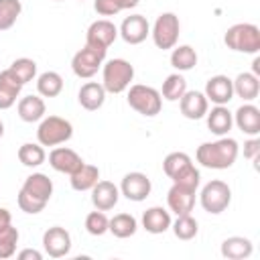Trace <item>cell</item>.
Here are the masks:
<instances>
[{
    "mask_svg": "<svg viewBox=\"0 0 260 260\" xmlns=\"http://www.w3.org/2000/svg\"><path fill=\"white\" fill-rule=\"evenodd\" d=\"M79 2H83V0H79Z\"/></svg>",
    "mask_w": 260,
    "mask_h": 260,
    "instance_id": "7dc6e473",
    "label": "cell"
},
{
    "mask_svg": "<svg viewBox=\"0 0 260 260\" xmlns=\"http://www.w3.org/2000/svg\"><path fill=\"white\" fill-rule=\"evenodd\" d=\"M118 35L128 45H140L150 35V24H148L146 16H142V14H130V16H126L122 20Z\"/></svg>",
    "mask_w": 260,
    "mask_h": 260,
    "instance_id": "8fae6325",
    "label": "cell"
},
{
    "mask_svg": "<svg viewBox=\"0 0 260 260\" xmlns=\"http://www.w3.org/2000/svg\"><path fill=\"white\" fill-rule=\"evenodd\" d=\"M240 146L234 138H219L215 142H203L197 148V162L207 169H230L238 158Z\"/></svg>",
    "mask_w": 260,
    "mask_h": 260,
    "instance_id": "6da1fadb",
    "label": "cell"
},
{
    "mask_svg": "<svg viewBox=\"0 0 260 260\" xmlns=\"http://www.w3.org/2000/svg\"><path fill=\"white\" fill-rule=\"evenodd\" d=\"M16 244H18V230L12 228V223L2 228L0 230V258L4 260V258L14 256Z\"/></svg>",
    "mask_w": 260,
    "mask_h": 260,
    "instance_id": "d590c367",
    "label": "cell"
},
{
    "mask_svg": "<svg viewBox=\"0 0 260 260\" xmlns=\"http://www.w3.org/2000/svg\"><path fill=\"white\" fill-rule=\"evenodd\" d=\"M43 248L51 258H63L71 250V236L65 228L53 225L43 234Z\"/></svg>",
    "mask_w": 260,
    "mask_h": 260,
    "instance_id": "30bf717a",
    "label": "cell"
},
{
    "mask_svg": "<svg viewBox=\"0 0 260 260\" xmlns=\"http://www.w3.org/2000/svg\"><path fill=\"white\" fill-rule=\"evenodd\" d=\"M185 91H187V81L179 73L169 75L165 79V83H162V98L169 100V102H179Z\"/></svg>",
    "mask_w": 260,
    "mask_h": 260,
    "instance_id": "836d02e7",
    "label": "cell"
},
{
    "mask_svg": "<svg viewBox=\"0 0 260 260\" xmlns=\"http://www.w3.org/2000/svg\"><path fill=\"white\" fill-rule=\"evenodd\" d=\"M8 69L22 81V85L28 83V81H32V77L37 75V63L32 59H28V57H20V59L12 61V65Z\"/></svg>",
    "mask_w": 260,
    "mask_h": 260,
    "instance_id": "8d00e7d4",
    "label": "cell"
},
{
    "mask_svg": "<svg viewBox=\"0 0 260 260\" xmlns=\"http://www.w3.org/2000/svg\"><path fill=\"white\" fill-rule=\"evenodd\" d=\"M77 100H79L81 108H85L89 112L100 110L104 106V102H106V89L98 81H87V83L81 85V89L77 93Z\"/></svg>",
    "mask_w": 260,
    "mask_h": 260,
    "instance_id": "44dd1931",
    "label": "cell"
},
{
    "mask_svg": "<svg viewBox=\"0 0 260 260\" xmlns=\"http://www.w3.org/2000/svg\"><path fill=\"white\" fill-rule=\"evenodd\" d=\"M232 83H234V93H236L238 98H242L244 102H252V100L258 98V91H260L258 75L244 71V73H240Z\"/></svg>",
    "mask_w": 260,
    "mask_h": 260,
    "instance_id": "d4e9b609",
    "label": "cell"
},
{
    "mask_svg": "<svg viewBox=\"0 0 260 260\" xmlns=\"http://www.w3.org/2000/svg\"><path fill=\"white\" fill-rule=\"evenodd\" d=\"M22 191L28 193L30 197L43 201V203H49V199L53 195V181L45 173H32L24 179Z\"/></svg>",
    "mask_w": 260,
    "mask_h": 260,
    "instance_id": "ffe728a7",
    "label": "cell"
},
{
    "mask_svg": "<svg viewBox=\"0 0 260 260\" xmlns=\"http://www.w3.org/2000/svg\"><path fill=\"white\" fill-rule=\"evenodd\" d=\"M171 65L177 71H189L197 65V53L191 45H179L171 53Z\"/></svg>",
    "mask_w": 260,
    "mask_h": 260,
    "instance_id": "f1b7e54d",
    "label": "cell"
},
{
    "mask_svg": "<svg viewBox=\"0 0 260 260\" xmlns=\"http://www.w3.org/2000/svg\"><path fill=\"white\" fill-rule=\"evenodd\" d=\"M102 85L108 93H122L134 79V65L126 59H110L102 71Z\"/></svg>",
    "mask_w": 260,
    "mask_h": 260,
    "instance_id": "3957f363",
    "label": "cell"
},
{
    "mask_svg": "<svg viewBox=\"0 0 260 260\" xmlns=\"http://www.w3.org/2000/svg\"><path fill=\"white\" fill-rule=\"evenodd\" d=\"M189 167H193V162H191V156L185 154V152H171V154H167L165 160H162V169H165L167 177L173 179V181H175L181 173H185Z\"/></svg>",
    "mask_w": 260,
    "mask_h": 260,
    "instance_id": "4dcf8cb0",
    "label": "cell"
},
{
    "mask_svg": "<svg viewBox=\"0 0 260 260\" xmlns=\"http://www.w3.org/2000/svg\"><path fill=\"white\" fill-rule=\"evenodd\" d=\"M118 2H120L122 10H128V8H134V6H138V2H140V0H118Z\"/></svg>",
    "mask_w": 260,
    "mask_h": 260,
    "instance_id": "ee69618b",
    "label": "cell"
},
{
    "mask_svg": "<svg viewBox=\"0 0 260 260\" xmlns=\"http://www.w3.org/2000/svg\"><path fill=\"white\" fill-rule=\"evenodd\" d=\"M16 201H18V207H20L22 211H26V213H39V211H43V209H45V205H47V203H43V201H39V199L30 197V195H28V193H24L22 189L18 191Z\"/></svg>",
    "mask_w": 260,
    "mask_h": 260,
    "instance_id": "f35d334b",
    "label": "cell"
},
{
    "mask_svg": "<svg viewBox=\"0 0 260 260\" xmlns=\"http://www.w3.org/2000/svg\"><path fill=\"white\" fill-rule=\"evenodd\" d=\"M205 98L215 106H225L234 98V83L228 75H213L205 83Z\"/></svg>",
    "mask_w": 260,
    "mask_h": 260,
    "instance_id": "4fadbf2b",
    "label": "cell"
},
{
    "mask_svg": "<svg viewBox=\"0 0 260 260\" xmlns=\"http://www.w3.org/2000/svg\"><path fill=\"white\" fill-rule=\"evenodd\" d=\"M197 221L191 217V213H185V215H177L175 223H173V234L179 238V240H193L197 236Z\"/></svg>",
    "mask_w": 260,
    "mask_h": 260,
    "instance_id": "e575fe53",
    "label": "cell"
},
{
    "mask_svg": "<svg viewBox=\"0 0 260 260\" xmlns=\"http://www.w3.org/2000/svg\"><path fill=\"white\" fill-rule=\"evenodd\" d=\"M223 43L232 51L256 55L260 51V28L252 22H238L225 30Z\"/></svg>",
    "mask_w": 260,
    "mask_h": 260,
    "instance_id": "7a4b0ae2",
    "label": "cell"
},
{
    "mask_svg": "<svg viewBox=\"0 0 260 260\" xmlns=\"http://www.w3.org/2000/svg\"><path fill=\"white\" fill-rule=\"evenodd\" d=\"M207 116V128L215 134V136H225L232 130L234 124V116L225 106H215L211 112L205 114Z\"/></svg>",
    "mask_w": 260,
    "mask_h": 260,
    "instance_id": "603a6c76",
    "label": "cell"
},
{
    "mask_svg": "<svg viewBox=\"0 0 260 260\" xmlns=\"http://www.w3.org/2000/svg\"><path fill=\"white\" fill-rule=\"evenodd\" d=\"M244 156L254 162L260 158V140L258 138H250L244 142Z\"/></svg>",
    "mask_w": 260,
    "mask_h": 260,
    "instance_id": "60d3db41",
    "label": "cell"
},
{
    "mask_svg": "<svg viewBox=\"0 0 260 260\" xmlns=\"http://www.w3.org/2000/svg\"><path fill=\"white\" fill-rule=\"evenodd\" d=\"M128 106L132 110H136L138 114L150 118V116H156L160 112L162 98H160V91H156L154 87L136 83L128 89Z\"/></svg>",
    "mask_w": 260,
    "mask_h": 260,
    "instance_id": "5b68a950",
    "label": "cell"
},
{
    "mask_svg": "<svg viewBox=\"0 0 260 260\" xmlns=\"http://www.w3.org/2000/svg\"><path fill=\"white\" fill-rule=\"evenodd\" d=\"M234 122L236 126L248 134V136H256L260 134V110L254 104H244L236 110L234 114Z\"/></svg>",
    "mask_w": 260,
    "mask_h": 260,
    "instance_id": "d6986e66",
    "label": "cell"
},
{
    "mask_svg": "<svg viewBox=\"0 0 260 260\" xmlns=\"http://www.w3.org/2000/svg\"><path fill=\"white\" fill-rule=\"evenodd\" d=\"M71 179V187L75 191H91V187L100 181V169L93 167V165H87L83 162L73 175H69Z\"/></svg>",
    "mask_w": 260,
    "mask_h": 260,
    "instance_id": "4316f807",
    "label": "cell"
},
{
    "mask_svg": "<svg viewBox=\"0 0 260 260\" xmlns=\"http://www.w3.org/2000/svg\"><path fill=\"white\" fill-rule=\"evenodd\" d=\"M45 158H47V154H45L43 144L24 142V144L18 148V160H20L24 167H39V165L45 162Z\"/></svg>",
    "mask_w": 260,
    "mask_h": 260,
    "instance_id": "1f68e13d",
    "label": "cell"
},
{
    "mask_svg": "<svg viewBox=\"0 0 260 260\" xmlns=\"http://www.w3.org/2000/svg\"><path fill=\"white\" fill-rule=\"evenodd\" d=\"M120 199V189L112 181H98L91 187V203L100 211H110Z\"/></svg>",
    "mask_w": 260,
    "mask_h": 260,
    "instance_id": "9a60e30c",
    "label": "cell"
},
{
    "mask_svg": "<svg viewBox=\"0 0 260 260\" xmlns=\"http://www.w3.org/2000/svg\"><path fill=\"white\" fill-rule=\"evenodd\" d=\"M106 59V49H95L85 45L81 51H77L71 59V69L77 77L81 79H89L98 73V69L104 65Z\"/></svg>",
    "mask_w": 260,
    "mask_h": 260,
    "instance_id": "ba28073f",
    "label": "cell"
},
{
    "mask_svg": "<svg viewBox=\"0 0 260 260\" xmlns=\"http://www.w3.org/2000/svg\"><path fill=\"white\" fill-rule=\"evenodd\" d=\"M20 12H22L20 0H0V30L12 28Z\"/></svg>",
    "mask_w": 260,
    "mask_h": 260,
    "instance_id": "d6a6232c",
    "label": "cell"
},
{
    "mask_svg": "<svg viewBox=\"0 0 260 260\" xmlns=\"http://www.w3.org/2000/svg\"><path fill=\"white\" fill-rule=\"evenodd\" d=\"M37 89L43 98H57L63 89V77L57 71H45L37 79Z\"/></svg>",
    "mask_w": 260,
    "mask_h": 260,
    "instance_id": "f546056e",
    "label": "cell"
},
{
    "mask_svg": "<svg viewBox=\"0 0 260 260\" xmlns=\"http://www.w3.org/2000/svg\"><path fill=\"white\" fill-rule=\"evenodd\" d=\"M73 136V126L61 116H47L37 128V140L43 146H57L67 142Z\"/></svg>",
    "mask_w": 260,
    "mask_h": 260,
    "instance_id": "277c9868",
    "label": "cell"
},
{
    "mask_svg": "<svg viewBox=\"0 0 260 260\" xmlns=\"http://www.w3.org/2000/svg\"><path fill=\"white\" fill-rule=\"evenodd\" d=\"M93 8L102 16H114V14H118L122 10L118 0H93Z\"/></svg>",
    "mask_w": 260,
    "mask_h": 260,
    "instance_id": "ab89813d",
    "label": "cell"
},
{
    "mask_svg": "<svg viewBox=\"0 0 260 260\" xmlns=\"http://www.w3.org/2000/svg\"><path fill=\"white\" fill-rule=\"evenodd\" d=\"M18 116L22 122H39L45 118V102L39 95H26L18 102Z\"/></svg>",
    "mask_w": 260,
    "mask_h": 260,
    "instance_id": "484cf974",
    "label": "cell"
},
{
    "mask_svg": "<svg viewBox=\"0 0 260 260\" xmlns=\"http://www.w3.org/2000/svg\"><path fill=\"white\" fill-rule=\"evenodd\" d=\"M252 254V242L244 236H232L221 242V256L228 260H244Z\"/></svg>",
    "mask_w": 260,
    "mask_h": 260,
    "instance_id": "cb8c5ba5",
    "label": "cell"
},
{
    "mask_svg": "<svg viewBox=\"0 0 260 260\" xmlns=\"http://www.w3.org/2000/svg\"><path fill=\"white\" fill-rule=\"evenodd\" d=\"M10 223H12V215H10V211H8L6 207H0V230L6 228V225H10Z\"/></svg>",
    "mask_w": 260,
    "mask_h": 260,
    "instance_id": "7bdbcfd3",
    "label": "cell"
},
{
    "mask_svg": "<svg viewBox=\"0 0 260 260\" xmlns=\"http://www.w3.org/2000/svg\"><path fill=\"white\" fill-rule=\"evenodd\" d=\"M179 30H181V24H179V16L173 14V12H162L154 24H152V41L158 49H173L179 41Z\"/></svg>",
    "mask_w": 260,
    "mask_h": 260,
    "instance_id": "52a82bcc",
    "label": "cell"
},
{
    "mask_svg": "<svg viewBox=\"0 0 260 260\" xmlns=\"http://www.w3.org/2000/svg\"><path fill=\"white\" fill-rule=\"evenodd\" d=\"M252 73H254V75H260V59H258V57H256L254 63H252Z\"/></svg>",
    "mask_w": 260,
    "mask_h": 260,
    "instance_id": "f6af8a7d",
    "label": "cell"
},
{
    "mask_svg": "<svg viewBox=\"0 0 260 260\" xmlns=\"http://www.w3.org/2000/svg\"><path fill=\"white\" fill-rule=\"evenodd\" d=\"M108 223H110V219H108L106 213L100 211V209L87 213V217H85V230H87L91 236H104V234L108 232Z\"/></svg>",
    "mask_w": 260,
    "mask_h": 260,
    "instance_id": "74e56055",
    "label": "cell"
},
{
    "mask_svg": "<svg viewBox=\"0 0 260 260\" xmlns=\"http://www.w3.org/2000/svg\"><path fill=\"white\" fill-rule=\"evenodd\" d=\"M18 258H20V260H41V258H43V254H41L39 250H32V248H26V250H22V252H18Z\"/></svg>",
    "mask_w": 260,
    "mask_h": 260,
    "instance_id": "b9f144b4",
    "label": "cell"
},
{
    "mask_svg": "<svg viewBox=\"0 0 260 260\" xmlns=\"http://www.w3.org/2000/svg\"><path fill=\"white\" fill-rule=\"evenodd\" d=\"M150 189H152L150 179L138 171L124 175V179L120 183V193L130 201H144L150 195Z\"/></svg>",
    "mask_w": 260,
    "mask_h": 260,
    "instance_id": "7c38bea8",
    "label": "cell"
},
{
    "mask_svg": "<svg viewBox=\"0 0 260 260\" xmlns=\"http://www.w3.org/2000/svg\"><path fill=\"white\" fill-rule=\"evenodd\" d=\"M136 228H138L136 217L130 215V213H118L108 223V232H112L116 238H122V240L134 236L136 234Z\"/></svg>",
    "mask_w": 260,
    "mask_h": 260,
    "instance_id": "83f0119b",
    "label": "cell"
},
{
    "mask_svg": "<svg viewBox=\"0 0 260 260\" xmlns=\"http://www.w3.org/2000/svg\"><path fill=\"white\" fill-rule=\"evenodd\" d=\"M116 37H118L116 24L112 20H108V18H100V20H95V22L89 24L87 37H85V45L108 51V47L116 41Z\"/></svg>",
    "mask_w": 260,
    "mask_h": 260,
    "instance_id": "9c48e42d",
    "label": "cell"
},
{
    "mask_svg": "<svg viewBox=\"0 0 260 260\" xmlns=\"http://www.w3.org/2000/svg\"><path fill=\"white\" fill-rule=\"evenodd\" d=\"M2 134H4V124L0 122V138H2Z\"/></svg>",
    "mask_w": 260,
    "mask_h": 260,
    "instance_id": "bcb514c9",
    "label": "cell"
},
{
    "mask_svg": "<svg viewBox=\"0 0 260 260\" xmlns=\"http://www.w3.org/2000/svg\"><path fill=\"white\" fill-rule=\"evenodd\" d=\"M142 228L150 234H162L171 228V213L165 207H148L142 213Z\"/></svg>",
    "mask_w": 260,
    "mask_h": 260,
    "instance_id": "7402d4cb",
    "label": "cell"
},
{
    "mask_svg": "<svg viewBox=\"0 0 260 260\" xmlns=\"http://www.w3.org/2000/svg\"><path fill=\"white\" fill-rule=\"evenodd\" d=\"M167 203H169V209L177 215L191 213L193 207H195V191L173 183V187L167 193Z\"/></svg>",
    "mask_w": 260,
    "mask_h": 260,
    "instance_id": "2e32d148",
    "label": "cell"
},
{
    "mask_svg": "<svg viewBox=\"0 0 260 260\" xmlns=\"http://www.w3.org/2000/svg\"><path fill=\"white\" fill-rule=\"evenodd\" d=\"M49 165H51L57 173L73 175V173L83 165V160H81V156H79L75 150H71V148H67V146H59V148H53V150L49 152Z\"/></svg>",
    "mask_w": 260,
    "mask_h": 260,
    "instance_id": "5bb4252c",
    "label": "cell"
},
{
    "mask_svg": "<svg viewBox=\"0 0 260 260\" xmlns=\"http://www.w3.org/2000/svg\"><path fill=\"white\" fill-rule=\"evenodd\" d=\"M199 199H201V207L207 211V213H221L228 209L230 201H232V189L228 187V183L219 181V179H213L209 181L201 193H199Z\"/></svg>",
    "mask_w": 260,
    "mask_h": 260,
    "instance_id": "8992f818",
    "label": "cell"
},
{
    "mask_svg": "<svg viewBox=\"0 0 260 260\" xmlns=\"http://www.w3.org/2000/svg\"><path fill=\"white\" fill-rule=\"evenodd\" d=\"M181 104V114L189 120H199L207 114V108H209V102L205 98V93L201 91H185L179 100Z\"/></svg>",
    "mask_w": 260,
    "mask_h": 260,
    "instance_id": "ac0fdd59",
    "label": "cell"
},
{
    "mask_svg": "<svg viewBox=\"0 0 260 260\" xmlns=\"http://www.w3.org/2000/svg\"><path fill=\"white\" fill-rule=\"evenodd\" d=\"M22 81L10 71L4 69L0 73V110H8L16 104V98L20 95Z\"/></svg>",
    "mask_w": 260,
    "mask_h": 260,
    "instance_id": "e0dca14e",
    "label": "cell"
}]
</instances>
